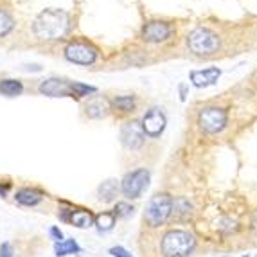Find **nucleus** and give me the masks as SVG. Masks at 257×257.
<instances>
[{"mask_svg": "<svg viewBox=\"0 0 257 257\" xmlns=\"http://www.w3.org/2000/svg\"><path fill=\"white\" fill-rule=\"evenodd\" d=\"M117 193H119V184H117V180H106V182H103V184L99 185L97 198L101 200V202L110 203V202H113V200H115Z\"/></svg>", "mask_w": 257, "mask_h": 257, "instance_id": "obj_15", "label": "nucleus"}, {"mask_svg": "<svg viewBox=\"0 0 257 257\" xmlns=\"http://www.w3.org/2000/svg\"><path fill=\"white\" fill-rule=\"evenodd\" d=\"M173 210V200L169 194H155L146 205L144 219L150 227H160L169 219Z\"/></svg>", "mask_w": 257, "mask_h": 257, "instance_id": "obj_3", "label": "nucleus"}, {"mask_svg": "<svg viewBox=\"0 0 257 257\" xmlns=\"http://www.w3.org/2000/svg\"><path fill=\"white\" fill-rule=\"evenodd\" d=\"M69 26L70 18L63 9H45L35 20L33 31L40 40H60L67 35Z\"/></svg>", "mask_w": 257, "mask_h": 257, "instance_id": "obj_1", "label": "nucleus"}, {"mask_svg": "<svg viewBox=\"0 0 257 257\" xmlns=\"http://www.w3.org/2000/svg\"><path fill=\"white\" fill-rule=\"evenodd\" d=\"M61 221L70 223L77 228H88L94 225V216H92L90 210H83V209H60L58 212Z\"/></svg>", "mask_w": 257, "mask_h": 257, "instance_id": "obj_10", "label": "nucleus"}, {"mask_svg": "<svg viewBox=\"0 0 257 257\" xmlns=\"http://www.w3.org/2000/svg\"><path fill=\"white\" fill-rule=\"evenodd\" d=\"M150 185V171L148 169H135L128 173L120 182V193L128 200H137Z\"/></svg>", "mask_w": 257, "mask_h": 257, "instance_id": "obj_5", "label": "nucleus"}, {"mask_svg": "<svg viewBox=\"0 0 257 257\" xmlns=\"http://www.w3.org/2000/svg\"><path fill=\"white\" fill-rule=\"evenodd\" d=\"M219 69H205V70H194L191 72V81L198 88H203V86H210L218 81L219 77Z\"/></svg>", "mask_w": 257, "mask_h": 257, "instance_id": "obj_13", "label": "nucleus"}, {"mask_svg": "<svg viewBox=\"0 0 257 257\" xmlns=\"http://www.w3.org/2000/svg\"><path fill=\"white\" fill-rule=\"evenodd\" d=\"M110 253L113 257H133L124 246H113V248H110Z\"/></svg>", "mask_w": 257, "mask_h": 257, "instance_id": "obj_26", "label": "nucleus"}, {"mask_svg": "<svg viewBox=\"0 0 257 257\" xmlns=\"http://www.w3.org/2000/svg\"><path fill=\"white\" fill-rule=\"evenodd\" d=\"M133 207L130 205V203H124V202H119L115 205V209H113V214H115V218H128V216L133 214Z\"/></svg>", "mask_w": 257, "mask_h": 257, "instance_id": "obj_24", "label": "nucleus"}, {"mask_svg": "<svg viewBox=\"0 0 257 257\" xmlns=\"http://www.w3.org/2000/svg\"><path fill=\"white\" fill-rule=\"evenodd\" d=\"M11 29H13V18L9 17V13L0 9V38L8 35Z\"/></svg>", "mask_w": 257, "mask_h": 257, "instance_id": "obj_22", "label": "nucleus"}, {"mask_svg": "<svg viewBox=\"0 0 257 257\" xmlns=\"http://www.w3.org/2000/svg\"><path fill=\"white\" fill-rule=\"evenodd\" d=\"M65 58L72 61V63L92 65L97 60V51H95V47L88 45V43L74 42L70 45H67V49H65Z\"/></svg>", "mask_w": 257, "mask_h": 257, "instance_id": "obj_7", "label": "nucleus"}, {"mask_svg": "<svg viewBox=\"0 0 257 257\" xmlns=\"http://www.w3.org/2000/svg\"><path fill=\"white\" fill-rule=\"evenodd\" d=\"M49 234H51V237L56 241V243H60V241H63V232H61L58 227H51V230H49Z\"/></svg>", "mask_w": 257, "mask_h": 257, "instance_id": "obj_28", "label": "nucleus"}, {"mask_svg": "<svg viewBox=\"0 0 257 257\" xmlns=\"http://www.w3.org/2000/svg\"><path fill=\"white\" fill-rule=\"evenodd\" d=\"M169 36H171V27L167 26L166 22H150L142 29V38L151 43L164 42Z\"/></svg>", "mask_w": 257, "mask_h": 257, "instance_id": "obj_12", "label": "nucleus"}, {"mask_svg": "<svg viewBox=\"0 0 257 257\" xmlns=\"http://www.w3.org/2000/svg\"><path fill=\"white\" fill-rule=\"evenodd\" d=\"M0 257H13V246H11V243L0 244Z\"/></svg>", "mask_w": 257, "mask_h": 257, "instance_id": "obj_27", "label": "nucleus"}, {"mask_svg": "<svg viewBox=\"0 0 257 257\" xmlns=\"http://www.w3.org/2000/svg\"><path fill=\"white\" fill-rule=\"evenodd\" d=\"M15 200L24 207H35L38 203H42L43 194L40 191H36V189L24 187V189H18L17 193H15Z\"/></svg>", "mask_w": 257, "mask_h": 257, "instance_id": "obj_14", "label": "nucleus"}, {"mask_svg": "<svg viewBox=\"0 0 257 257\" xmlns=\"http://www.w3.org/2000/svg\"><path fill=\"white\" fill-rule=\"evenodd\" d=\"M72 92H74V95H76V97H83V95L94 94L95 88H94V86L83 85V83H72Z\"/></svg>", "mask_w": 257, "mask_h": 257, "instance_id": "obj_25", "label": "nucleus"}, {"mask_svg": "<svg viewBox=\"0 0 257 257\" xmlns=\"http://www.w3.org/2000/svg\"><path fill=\"white\" fill-rule=\"evenodd\" d=\"M228 120V113L225 108H218V106H207L200 111L198 115V124L205 133H219L225 126H227Z\"/></svg>", "mask_w": 257, "mask_h": 257, "instance_id": "obj_6", "label": "nucleus"}, {"mask_svg": "<svg viewBox=\"0 0 257 257\" xmlns=\"http://www.w3.org/2000/svg\"><path fill=\"white\" fill-rule=\"evenodd\" d=\"M196 246V239L191 232L187 230H169L162 237L164 257H187Z\"/></svg>", "mask_w": 257, "mask_h": 257, "instance_id": "obj_2", "label": "nucleus"}, {"mask_svg": "<svg viewBox=\"0 0 257 257\" xmlns=\"http://www.w3.org/2000/svg\"><path fill=\"white\" fill-rule=\"evenodd\" d=\"M243 257H248V255H243Z\"/></svg>", "mask_w": 257, "mask_h": 257, "instance_id": "obj_31", "label": "nucleus"}, {"mask_svg": "<svg viewBox=\"0 0 257 257\" xmlns=\"http://www.w3.org/2000/svg\"><path fill=\"white\" fill-rule=\"evenodd\" d=\"M216 225H218V228L223 232H236L237 228H239L237 227V221L232 218H219L218 221H216Z\"/></svg>", "mask_w": 257, "mask_h": 257, "instance_id": "obj_23", "label": "nucleus"}, {"mask_svg": "<svg viewBox=\"0 0 257 257\" xmlns=\"http://www.w3.org/2000/svg\"><path fill=\"white\" fill-rule=\"evenodd\" d=\"M191 203L185 200V198H178V200H175L173 202V210H171V214L178 216V218H189L191 216Z\"/></svg>", "mask_w": 257, "mask_h": 257, "instance_id": "obj_19", "label": "nucleus"}, {"mask_svg": "<svg viewBox=\"0 0 257 257\" xmlns=\"http://www.w3.org/2000/svg\"><path fill=\"white\" fill-rule=\"evenodd\" d=\"M40 92L43 95H49V97H65V95L74 97L72 83L65 81V79H56V77H51L47 81H43L40 85Z\"/></svg>", "mask_w": 257, "mask_h": 257, "instance_id": "obj_11", "label": "nucleus"}, {"mask_svg": "<svg viewBox=\"0 0 257 257\" xmlns=\"http://www.w3.org/2000/svg\"><path fill=\"white\" fill-rule=\"evenodd\" d=\"M187 45L194 54L207 56L214 54L219 49V45H221V42H219V36L216 35L214 31L207 29V27H198L189 35Z\"/></svg>", "mask_w": 257, "mask_h": 257, "instance_id": "obj_4", "label": "nucleus"}, {"mask_svg": "<svg viewBox=\"0 0 257 257\" xmlns=\"http://www.w3.org/2000/svg\"><path fill=\"white\" fill-rule=\"evenodd\" d=\"M252 225H253V228L257 230V210L253 212V216H252Z\"/></svg>", "mask_w": 257, "mask_h": 257, "instance_id": "obj_30", "label": "nucleus"}, {"mask_svg": "<svg viewBox=\"0 0 257 257\" xmlns=\"http://www.w3.org/2000/svg\"><path fill=\"white\" fill-rule=\"evenodd\" d=\"M8 191H9L8 185H2V184H0V196L6 198V196H8Z\"/></svg>", "mask_w": 257, "mask_h": 257, "instance_id": "obj_29", "label": "nucleus"}, {"mask_svg": "<svg viewBox=\"0 0 257 257\" xmlns=\"http://www.w3.org/2000/svg\"><path fill=\"white\" fill-rule=\"evenodd\" d=\"M22 90H24V86H22L20 81L17 79H4V81L0 83V92L8 97H15V95H20Z\"/></svg>", "mask_w": 257, "mask_h": 257, "instance_id": "obj_18", "label": "nucleus"}, {"mask_svg": "<svg viewBox=\"0 0 257 257\" xmlns=\"http://www.w3.org/2000/svg\"><path fill=\"white\" fill-rule=\"evenodd\" d=\"M144 139H146V133L142 130V124L137 120H130L120 130V142L130 151L141 150L142 144H144Z\"/></svg>", "mask_w": 257, "mask_h": 257, "instance_id": "obj_8", "label": "nucleus"}, {"mask_svg": "<svg viewBox=\"0 0 257 257\" xmlns=\"http://www.w3.org/2000/svg\"><path fill=\"white\" fill-rule=\"evenodd\" d=\"M54 252L58 257H65V255H72V253H81L83 250L74 239H63L60 243H54Z\"/></svg>", "mask_w": 257, "mask_h": 257, "instance_id": "obj_17", "label": "nucleus"}, {"mask_svg": "<svg viewBox=\"0 0 257 257\" xmlns=\"http://www.w3.org/2000/svg\"><path fill=\"white\" fill-rule=\"evenodd\" d=\"M111 103H113V106H117L122 111H132L133 108H135V99H133L132 95H119V97H115Z\"/></svg>", "mask_w": 257, "mask_h": 257, "instance_id": "obj_21", "label": "nucleus"}, {"mask_svg": "<svg viewBox=\"0 0 257 257\" xmlns=\"http://www.w3.org/2000/svg\"><path fill=\"white\" fill-rule=\"evenodd\" d=\"M106 113V104L104 101H92V103L86 104V115L92 117V119H99Z\"/></svg>", "mask_w": 257, "mask_h": 257, "instance_id": "obj_20", "label": "nucleus"}, {"mask_svg": "<svg viewBox=\"0 0 257 257\" xmlns=\"http://www.w3.org/2000/svg\"><path fill=\"white\" fill-rule=\"evenodd\" d=\"M115 214L113 212H101L94 218V225L97 228L99 234H104V232H110L111 228L115 227Z\"/></svg>", "mask_w": 257, "mask_h": 257, "instance_id": "obj_16", "label": "nucleus"}, {"mask_svg": "<svg viewBox=\"0 0 257 257\" xmlns=\"http://www.w3.org/2000/svg\"><path fill=\"white\" fill-rule=\"evenodd\" d=\"M166 128V115L160 108H151L144 119H142V130L150 137H160Z\"/></svg>", "mask_w": 257, "mask_h": 257, "instance_id": "obj_9", "label": "nucleus"}]
</instances>
